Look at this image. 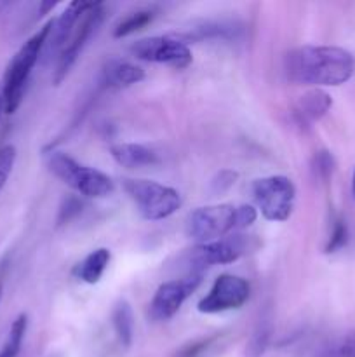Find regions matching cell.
<instances>
[{"instance_id": "cb8c5ba5", "label": "cell", "mask_w": 355, "mask_h": 357, "mask_svg": "<svg viewBox=\"0 0 355 357\" xmlns=\"http://www.w3.org/2000/svg\"><path fill=\"white\" fill-rule=\"evenodd\" d=\"M334 169H336V160H334L333 153L327 152V150L315 152L312 159V171L317 180H320L322 183H329V180L334 174Z\"/></svg>"}, {"instance_id": "30bf717a", "label": "cell", "mask_w": 355, "mask_h": 357, "mask_svg": "<svg viewBox=\"0 0 355 357\" xmlns=\"http://www.w3.org/2000/svg\"><path fill=\"white\" fill-rule=\"evenodd\" d=\"M200 284L202 274H188L181 279L162 282L150 302V317L159 323L173 319Z\"/></svg>"}, {"instance_id": "7402d4cb", "label": "cell", "mask_w": 355, "mask_h": 357, "mask_svg": "<svg viewBox=\"0 0 355 357\" xmlns=\"http://www.w3.org/2000/svg\"><path fill=\"white\" fill-rule=\"evenodd\" d=\"M28 328V316L26 314H19L16 319L10 324L9 335H7L6 344L0 349V357H16L19 354L21 345H23L24 335H26Z\"/></svg>"}, {"instance_id": "7a4b0ae2", "label": "cell", "mask_w": 355, "mask_h": 357, "mask_svg": "<svg viewBox=\"0 0 355 357\" xmlns=\"http://www.w3.org/2000/svg\"><path fill=\"white\" fill-rule=\"evenodd\" d=\"M258 218L253 206L212 204L197 208L188 216L187 232L195 243L204 244L232 236L240 229H247Z\"/></svg>"}, {"instance_id": "44dd1931", "label": "cell", "mask_w": 355, "mask_h": 357, "mask_svg": "<svg viewBox=\"0 0 355 357\" xmlns=\"http://www.w3.org/2000/svg\"><path fill=\"white\" fill-rule=\"evenodd\" d=\"M271 333H274V326H271V319L268 316H261L258 321L256 328L253 330V335L249 337V342L246 345V356L247 357H261L270 347Z\"/></svg>"}, {"instance_id": "8fae6325", "label": "cell", "mask_w": 355, "mask_h": 357, "mask_svg": "<svg viewBox=\"0 0 355 357\" xmlns=\"http://www.w3.org/2000/svg\"><path fill=\"white\" fill-rule=\"evenodd\" d=\"M251 286L244 278L233 274H221L211 286L207 295L198 302L200 314H221L237 310L249 300Z\"/></svg>"}, {"instance_id": "ba28073f", "label": "cell", "mask_w": 355, "mask_h": 357, "mask_svg": "<svg viewBox=\"0 0 355 357\" xmlns=\"http://www.w3.org/2000/svg\"><path fill=\"white\" fill-rule=\"evenodd\" d=\"M251 251V239L246 236H228L212 243L197 244L187 257L190 274H202L204 268L214 265L233 264Z\"/></svg>"}, {"instance_id": "9c48e42d", "label": "cell", "mask_w": 355, "mask_h": 357, "mask_svg": "<svg viewBox=\"0 0 355 357\" xmlns=\"http://www.w3.org/2000/svg\"><path fill=\"white\" fill-rule=\"evenodd\" d=\"M103 20H104V9L101 2L94 3V6L84 14V20L82 23H80V26H77V30L73 31V35L70 37L68 44H66L65 49L59 52L58 63H56V68H54V75H52V82H54V86H59V84L68 77L70 70L73 68V65L77 63L79 56L82 54L87 42L93 38V35L96 33L97 28L101 26Z\"/></svg>"}, {"instance_id": "83f0119b", "label": "cell", "mask_w": 355, "mask_h": 357, "mask_svg": "<svg viewBox=\"0 0 355 357\" xmlns=\"http://www.w3.org/2000/svg\"><path fill=\"white\" fill-rule=\"evenodd\" d=\"M237 178H239V173H237V171H232V169L219 171L211 181L212 192H216V194H225V192H228L230 188L237 183Z\"/></svg>"}, {"instance_id": "5b68a950", "label": "cell", "mask_w": 355, "mask_h": 357, "mask_svg": "<svg viewBox=\"0 0 355 357\" xmlns=\"http://www.w3.org/2000/svg\"><path fill=\"white\" fill-rule=\"evenodd\" d=\"M125 194L132 199L138 213L148 222H160L180 209L181 195L176 188L152 180H124Z\"/></svg>"}, {"instance_id": "d4e9b609", "label": "cell", "mask_w": 355, "mask_h": 357, "mask_svg": "<svg viewBox=\"0 0 355 357\" xmlns=\"http://www.w3.org/2000/svg\"><path fill=\"white\" fill-rule=\"evenodd\" d=\"M16 149L13 145L0 146V192L6 187L10 173H13L14 162H16Z\"/></svg>"}, {"instance_id": "7c38bea8", "label": "cell", "mask_w": 355, "mask_h": 357, "mask_svg": "<svg viewBox=\"0 0 355 357\" xmlns=\"http://www.w3.org/2000/svg\"><path fill=\"white\" fill-rule=\"evenodd\" d=\"M96 2H82V0H75V2H70L66 6V9L59 14L58 17L51 20V31H49V37L45 40L44 52L47 58L58 54L65 49L66 42L72 37V31L75 28V24L79 23L80 17L90 9Z\"/></svg>"}, {"instance_id": "484cf974", "label": "cell", "mask_w": 355, "mask_h": 357, "mask_svg": "<svg viewBox=\"0 0 355 357\" xmlns=\"http://www.w3.org/2000/svg\"><path fill=\"white\" fill-rule=\"evenodd\" d=\"M218 340H219V335H211V337L198 338V340L184 345V347L178 352L176 357H202Z\"/></svg>"}, {"instance_id": "3957f363", "label": "cell", "mask_w": 355, "mask_h": 357, "mask_svg": "<svg viewBox=\"0 0 355 357\" xmlns=\"http://www.w3.org/2000/svg\"><path fill=\"white\" fill-rule=\"evenodd\" d=\"M49 31H51V21H47L37 33L31 35L21 45L19 51L13 56L9 65H7L2 89H0L3 98V107H6V114L10 115L19 108L31 70H33V66L37 65L42 52H44V45L49 37Z\"/></svg>"}, {"instance_id": "ffe728a7", "label": "cell", "mask_w": 355, "mask_h": 357, "mask_svg": "<svg viewBox=\"0 0 355 357\" xmlns=\"http://www.w3.org/2000/svg\"><path fill=\"white\" fill-rule=\"evenodd\" d=\"M157 16V10L152 7H145V9H138L129 13L127 16L122 17L113 28V37L115 38H125L129 35H134L136 31L143 30L148 24L153 23Z\"/></svg>"}, {"instance_id": "f1b7e54d", "label": "cell", "mask_w": 355, "mask_h": 357, "mask_svg": "<svg viewBox=\"0 0 355 357\" xmlns=\"http://www.w3.org/2000/svg\"><path fill=\"white\" fill-rule=\"evenodd\" d=\"M352 195L355 199V169H354V176H352Z\"/></svg>"}, {"instance_id": "5bb4252c", "label": "cell", "mask_w": 355, "mask_h": 357, "mask_svg": "<svg viewBox=\"0 0 355 357\" xmlns=\"http://www.w3.org/2000/svg\"><path fill=\"white\" fill-rule=\"evenodd\" d=\"M333 107V98L324 89H310L294 105V119L299 126H310L320 121Z\"/></svg>"}, {"instance_id": "f546056e", "label": "cell", "mask_w": 355, "mask_h": 357, "mask_svg": "<svg viewBox=\"0 0 355 357\" xmlns=\"http://www.w3.org/2000/svg\"><path fill=\"white\" fill-rule=\"evenodd\" d=\"M6 112V107H3V98H2V93H0V115Z\"/></svg>"}, {"instance_id": "9a60e30c", "label": "cell", "mask_w": 355, "mask_h": 357, "mask_svg": "<svg viewBox=\"0 0 355 357\" xmlns=\"http://www.w3.org/2000/svg\"><path fill=\"white\" fill-rule=\"evenodd\" d=\"M145 80V70L125 59H108L101 72V84L106 87H129Z\"/></svg>"}, {"instance_id": "2e32d148", "label": "cell", "mask_w": 355, "mask_h": 357, "mask_svg": "<svg viewBox=\"0 0 355 357\" xmlns=\"http://www.w3.org/2000/svg\"><path fill=\"white\" fill-rule=\"evenodd\" d=\"M244 35V26L232 21H205L200 26L191 28L184 33L187 40H239Z\"/></svg>"}, {"instance_id": "8992f818", "label": "cell", "mask_w": 355, "mask_h": 357, "mask_svg": "<svg viewBox=\"0 0 355 357\" xmlns=\"http://www.w3.org/2000/svg\"><path fill=\"white\" fill-rule=\"evenodd\" d=\"M253 197L268 222H287L296 202V187L291 178L274 174L253 181Z\"/></svg>"}, {"instance_id": "ac0fdd59", "label": "cell", "mask_w": 355, "mask_h": 357, "mask_svg": "<svg viewBox=\"0 0 355 357\" xmlns=\"http://www.w3.org/2000/svg\"><path fill=\"white\" fill-rule=\"evenodd\" d=\"M111 324L122 347L129 349L134 340V312L127 300L120 298L111 310Z\"/></svg>"}, {"instance_id": "277c9868", "label": "cell", "mask_w": 355, "mask_h": 357, "mask_svg": "<svg viewBox=\"0 0 355 357\" xmlns=\"http://www.w3.org/2000/svg\"><path fill=\"white\" fill-rule=\"evenodd\" d=\"M45 164L58 180L84 197L103 199L113 194L115 185L108 174L96 167L84 166L68 153L51 149L45 155Z\"/></svg>"}, {"instance_id": "d6986e66", "label": "cell", "mask_w": 355, "mask_h": 357, "mask_svg": "<svg viewBox=\"0 0 355 357\" xmlns=\"http://www.w3.org/2000/svg\"><path fill=\"white\" fill-rule=\"evenodd\" d=\"M310 357H355V330L327 338L313 349Z\"/></svg>"}, {"instance_id": "52a82bcc", "label": "cell", "mask_w": 355, "mask_h": 357, "mask_svg": "<svg viewBox=\"0 0 355 357\" xmlns=\"http://www.w3.org/2000/svg\"><path fill=\"white\" fill-rule=\"evenodd\" d=\"M131 52L141 61L169 65L173 68H188L194 61L187 40L174 35H157V37L139 38L131 45Z\"/></svg>"}, {"instance_id": "4fadbf2b", "label": "cell", "mask_w": 355, "mask_h": 357, "mask_svg": "<svg viewBox=\"0 0 355 357\" xmlns=\"http://www.w3.org/2000/svg\"><path fill=\"white\" fill-rule=\"evenodd\" d=\"M110 155L118 166L127 169L150 167L160 162L159 153L141 143H115L110 146Z\"/></svg>"}, {"instance_id": "4316f807", "label": "cell", "mask_w": 355, "mask_h": 357, "mask_svg": "<svg viewBox=\"0 0 355 357\" xmlns=\"http://www.w3.org/2000/svg\"><path fill=\"white\" fill-rule=\"evenodd\" d=\"M82 201L77 197H66L63 201L61 208H59V215H58V225H65V223L72 222L75 216L80 215L82 211Z\"/></svg>"}, {"instance_id": "603a6c76", "label": "cell", "mask_w": 355, "mask_h": 357, "mask_svg": "<svg viewBox=\"0 0 355 357\" xmlns=\"http://www.w3.org/2000/svg\"><path fill=\"white\" fill-rule=\"evenodd\" d=\"M348 239H350V232H348V225L341 216L333 220V227H331L329 237H327L326 248H324V253L333 255L338 253V251L343 250L348 244Z\"/></svg>"}, {"instance_id": "6da1fadb", "label": "cell", "mask_w": 355, "mask_h": 357, "mask_svg": "<svg viewBox=\"0 0 355 357\" xmlns=\"http://www.w3.org/2000/svg\"><path fill=\"white\" fill-rule=\"evenodd\" d=\"M284 73L296 86H341L354 77L355 56L338 45H301L285 52Z\"/></svg>"}, {"instance_id": "e0dca14e", "label": "cell", "mask_w": 355, "mask_h": 357, "mask_svg": "<svg viewBox=\"0 0 355 357\" xmlns=\"http://www.w3.org/2000/svg\"><path fill=\"white\" fill-rule=\"evenodd\" d=\"M110 260V250H106V248H97V250L90 251L84 260H80L73 267V278L86 282V284H97L101 281V278H103L104 272H106Z\"/></svg>"}, {"instance_id": "4dcf8cb0", "label": "cell", "mask_w": 355, "mask_h": 357, "mask_svg": "<svg viewBox=\"0 0 355 357\" xmlns=\"http://www.w3.org/2000/svg\"><path fill=\"white\" fill-rule=\"evenodd\" d=\"M0 296H2V286H0Z\"/></svg>"}]
</instances>
